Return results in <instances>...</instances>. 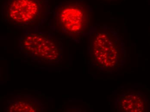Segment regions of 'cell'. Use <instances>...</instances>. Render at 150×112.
I'll return each mask as SVG.
<instances>
[{
  "label": "cell",
  "mask_w": 150,
  "mask_h": 112,
  "mask_svg": "<svg viewBox=\"0 0 150 112\" xmlns=\"http://www.w3.org/2000/svg\"><path fill=\"white\" fill-rule=\"evenodd\" d=\"M88 51L90 65L99 70L117 71L126 63L125 43L115 29L106 25L93 26Z\"/></svg>",
  "instance_id": "1"
},
{
  "label": "cell",
  "mask_w": 150,
  "mask_h": 112,
  "mask_svg": "<svg viewBox=\"0 0 150 112\" xmlns=\"http://www.w3.org/2000/svg\"><path fill=\"white\" fill-rule=\"evenodd\" d=\"M92 9L84 0H63L53 11L50 28L77 43L88 36L93 28Z\"/></svg>",
  "instance_id": "2"
},
{
  "label": "cell",
  "mask_w": 150,
  "mask_h": 112,
  "mask_svg": "<svg viewBox=\"0 0 150 112\" xmlns=\"http://www.w3.org/2000/svg\"><path fill=\"white\" fill-rule=\"evenodd\" d=\"M18 47L25 58L39 63L56 64L63 59L62 42L54 33L39 28L23 30Z\"/></svg>",
  "instance_id": "3"
},
{
  "label": "cell",
  "mask_w": 150,
  "mask_h": 112,
  "mask_svg": "<svg viewBox=\"0 0 150 112\" xmlns=\"http://www.w3.org/2000/svg\"><path fill=\"white\" fill-rule=\"evenodd\" d=\"M50 0H5L2 6L3 20L20 30L39 28L48 20Z\"/></svg>",
  "instance_id": "4"
},
{
  "label": "cell",
  "mask_w": 150,
  "mask_h": 112,
  "mask_svg": "<svg viewBox=\"0 0 150 112\" xmlns=\"http://www.w3.org/2000/svg\"><path fill=\"white\" fill-rule=\"evenodd\" d=\"M43 104L30 95H18L7 101L6 112H42Z\"/></svg>",
  "instance_id": "5"
},
{
  "label": "cell",
  "mask_w": 150,
  "mask_h": 112,
  "mask_svg": "<svg viewBox=\"0 0 150 112\" xmlns=\"http://www.w3.org/2000/svg\"><path fill=\"white\" fill-rule=\"evenodd\" d=\"M144 104L142 97L139 93L128 90L121 93L115 103L118 112L144 111Z\"/></svg>",
  "instance_id": "6"
},
{
  "label": "cell",
  "mask_w": 150,
  "mask_h": 112,
  "mask_svg": "<svg viewBox=\"0 0 150 112\" xmlns=\"http://www.w3.org/2000/svg\"><path fill=\"white\" fill-rule=\"evenodd\" d=\"M105 1H115V0H105Z\"/></svg>",
  "instance_id": "7"
}]
</instances>
